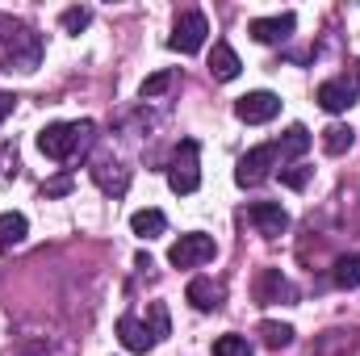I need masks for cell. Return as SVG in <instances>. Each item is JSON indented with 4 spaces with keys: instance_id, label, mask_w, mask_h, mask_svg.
Instances as JSON below:
<instances>
[{
    "instance_id": "cell-29",
    "label": "cell",
    "mask_w": 360,
    "mask_h": 356,
    "mask_svg": "<svg viewBox=\"0 0 360 356\" xmlns=\"http://www.w3.org/2000/svg\"><path fill=\"white\" fill-rule=\"evenodd\" d=\"M13 105H17V96H13V92H0V122L13 113Z\"/></svg>"
},
{
    "instance_id": "cell-15",
    "label": "cell",
    "mask_w": 360,
    "mask_h": 356,
    "mask_svg": "<svg viewBox=\"0 0 360 356\" xmlns=\"http://www.w3.org/2000/svg\"><path fill=\"white\" fill-rule=\"evenodd\" d=\"M92 180H96L105 193H113V197H122V193L130 189V172H126L122 164H109V160L92 164Z\"/></svg>"
},
{
    "instance_id": "cell-2",
    "label": "cell",
    "mask_w": 360,
    "mask_h": 356,
    "mask_svg": "<svg viewBox=\"0 0 360 356\" xmlns=\"http://www.w3.org/2000/svg\"><path fill=\"white\" fill-rule=\"evenodd\" d=\"M38 63H42V34L38 30L21 25V30L4 34V42H0V68L4 72L30 76V72H38Z\"/></svg>"
},
{
    "instance_id": "cell-30",
    "label": "cell",
    "mask_w": 360,
    "mask_h": 356,
    "mask_svg": "<svg viewBox=\"0 0 360 356\" xmlns=\"http://www.w3.org/2000/svg\"><path fill=\"white\" fill-rule=\"evenodd\" d=\"M352 68H356V80H360V59H356V63H352Z\"/></svg>"
},
{
    "instance_id": "cell-27",
    "label": "cell",
    "mask_w": 360,
    "mask_h": 356,
    "mask_svg": "<svg viewBox=\"0 0 360 356\" xmlns=\"http://www.w3.org/2000/svg\"><path fill=\"white\" fill-rule=\"evenodd\" d=\"M310 172H314V168H306V164H293V168H281V180H285L289 189H306Z\"/></svg>"
},
{
    "instance_id": "cell-11",
    "label": "cell",
    "mask_w": 360,
    "mask_h": 356,
    "mask_svg": "<svg viewBox=\"0 0 360 356\" xmlns=\"http://www.w3.org/2000/svg\"><path fill=\"white\" fill-rule=\"evenodd\" d=\"M314 96H319V105L327 113H344V109L356 105V84H348V80H323Z\"/></svg>"
},
{
    "instance_id": "cell-21",
    "label": "cell",
    "mask_w": 360,
    "mask_h": 356,
    "mask_svg": "<svg viewBox=\"0 0 360 356\" xmlns=\"http://www.w3.org/2000/svg\"><path fill=\"white\" fill-rule=\"evenodd\" d=\"M331 276H335V285H340V289H356V285H360V252H348V256H340Z\"/></svg>"
},
{
    "instance_id": "cell-8",
    "label": "cell",
    "mask_w": 360,
    "mask_h": 356,
    "mask_svg": "<svg viewBox=\"0 0 360 356\" xmlns=\"http://www.w3.org/2000/svg\"><path fill=\"white\" fill-rule=\"evenodd\" d=\"M281 113V96L269 89H260V92H248V96H239L235 101V117L239 122H248V126H264V122H272Z\"/></svg>"
},
{
    "instance_id": "cell-10",
    "label": "cell",
    "mask_w": 360,
    "mask_h": 356,
    "mask_svg": "<svg viewBox=\"0 0 360 356\" xmlns=\"http://www.w3.org/2000/svg\"><path fill=\"white\" fill-rule=\"evenodd\" d=\"M297 30V17L293 13H276V17H256V21H248V34L256 38V42H285L289 34Z\"/></svg>"
},
{
    "instance_id": "cell-13",
    "label": "cell",
    "mask_w": 360,
    "mask_h": 356,
    "mask_svg": "<svg viewBox=\"0 0 360 356\" xmlns=\"http://www.w3.org/2000/svg\"><path fill=\"white\" fill-rule=\"evenodd\" d=\"M239 55H235V46L231 42H214V51H210V76L214 80H222V84H231L235 76H239Z\"/></svg>"
},
{
    "instance_id": "cell-16",
    "label": "cell",
    "mask_w": 360,
    "mask_h": 356,
    "mask_svg": "<svg viewBox=\"0 0 360 356\" xmlns=\"http://www.w3.org/2000/svg\"><path fill=\"white\" fill-rule=\"evenodd\" d=\"M130 231L139 239H160L168 231V218H164V210H134L130 214Z\"/></svg>"
},
{
    "instance_id": "cell-25",
    "label": "cell",
    "mask_w": 360,
    "mask_h": 356,
    "mask_svg": "<svg viewBox=\"0 0 360 356\" xmlns=\"http://www.w3.org/2000/svg\"><path fill=\"white\" fill-rule=\"evenodd\" d=\"M89 21H92V8H84V4H76V8H63V17H59V25H63L68 34H80Z\"/></svg>"
},
{
    "instance_id": "cell-1",
    "label": "cell",
    "mask_w": 360,
    "mask_h": 356,
    "mask_svg": "<svg viewBox=\"0 0 360 356\" xmlns=\"http://www.w3.org/2000/svg\"><path fill=\"white\" fill-rule=\"evenodd\" d=\"M92 134H96V126L92 122H51L42 134H38V151L46 155V160H72L76 151H84L92 143Z\"/></svg>"
},
{
    "instance_id": "cell-19",
    "label": "cell",
    "mask_w": 360,
    "mask_h": 356,
    "mask_svg": "<svg viewBox=\"0 0 360 356\" xmlns=\"http://www.w3.org/2000/svg\"><path fill=\"white\" fill-rule=\"evenodd\" d=\"M352 348H356V331H327L319 340L314 356H348Z\"/></svg>"
},
{
    "instance_id": "cell-26",
    "label": "cell",
    "mask_w": 360,
    "mask_h": 356,
    "mask_svg": "<svg viewBox=\"0 0 360 356\" xmlns=\"http://www.w3.org/2000/svg\"><path fill=\"white\" fill-rule=\"evenodd\" d=\"M172 89V72H155V76H147L143 80V101H151V96H164V92Z\"/></svg>"
},
{
    "instance_id": "cell-7",
    "label": "cell",
    "mask_w": 360,
    "mask_h": 356,
    "mask_svg": "<svg viewBox=\"0 0 360 356\" xmlns=\"http://www.w3.org/2000/svg\"><path fill=\"white\" fill-rule=\"evenodd\" d=\"M256 302L260 306H293L297 302V285L281 272V268H260V276H256Z\"/></svg>"
},
{
    "instance_id": "cell-20",
    "label": "cell",
    "mask_w": 360,
    "mask_h": 356,
    "mask_svg": "<svg viewBox=\"0 0 360 356\" xmlns=\"http://www.w3.org/2000/svg\"><path fill=\"white\" fill-rule=\"evenodd\" d=\"M352 139H356V130L335 122V126H327V130H323V151H327V155H344V151L352 147Z\"/></svg>"
},
{
    "instance_id": "cell-14",
    "label": "cell",
    "mask_w": 360,
    "mask_h": 356,
    "mask_svg": "<svg viewBox=\"0 0 360 356\" xmlns=\"http://www.w3.org/2000/svg\"><path fill=\"white\" fill-rule=\"evenodd\" d=\"M188 302H193V310L210 314V310L222 306V289H218L210 276H193V281H188Z\"/></svg>"
},
{
    "instance_id": "cell-18",
    "label": "cell",
    "mask_w": 360,
    "mask_h": 356,
    "mask_svg": "<svg viewBox=\"0 0 360 356\" xmlns=\"http://www.w3.org/2000/svg\"><path fill=\"white\" fill-rule=\"evenodd\" d=\"M25 235H30V222H25V214H17V210L0 214V248H13V243H21Z\"/></svg>"
},
{
    "instance_id": "cell-5",
    "label": "cell",
    "mask_w": 360,
    "mask_h": 356,
    "mask_svg": "<svg viewBox=\"0 0 360 356\" xmlns=\"http://www.w3.org/2000/svg\"><path fill=\"white\" fill-rule=\"evenodd\" d=\"M281 164V155H276V143H260V147H252L243 160H239V168H235V180L243 184V189H256V184H264L272 177V168Z\"/></svg>"
},
{
    "instance_id": "cell-23",
    "label": "cell",
    "mask_w": 360,
    "mask_h": 356,
    "mask_svg": "<svg viewBox=\"0 0 360 356\" xmlns=\"http://www.w3.org/2000/svg\"><path fill=\"white\" fill-rule=\"evenodd\" d=\"M214 356H252V344H248V336H218Z\"/></svg>"
},
{
    "instance_id": "cell-3",
    "label": "cell",
    "mask_w": 360,
    "mask_h": 356,
    "mask_svg": "<svg viewBox=\"0 0 360 356\" xmlns=\"http://www.w3.org/2000/svg\"><path fill=\"white\" fill-rule=\"evenodd\" d=\"M168 184L180 197L197 193V184H201V147H197V139H184L176 147V155L168 160Z\"/></svg>"
},
{
    "instance_id": "cell-22",
    "label": "cell",
    "mask_w": 360,
    "mask_h": 356,
    "mask_svg": "<svg viewBox=\"0 0 360 356\" xmlns=\"http://www.w3.org/2000/svg\"><path fill=\"white\" fill-rule=\"evenodd\" d=\"M260 336H264L269 348H289V344H293V327H289V323H272V319H264V323H260Z\"/></svg>"
},
{
    "instance_id": "cell-24",
    "label": "cell",
    "mask_w": 360,
    "mask_h": 356,
    "mask_svg": "<svg viewBox=\"0 0 360 356\" xmlns=\"http://www.w3.org/2000/svg\"><path fill=\"white\" fill-rule=\"evenodd\" d=\"M147 310H151V336H155V344H160V340H168V336H172V319H168V306H164V302H151Z\"/></svg>"
},
{
    "instance_id": "cell-4",
    "label": "cell",
    "mask_w": 360,
    "mask_h": 356,
    "mask_svg": "<svg viewBox=\"0 0 360 356\" xmlns=\"http://www.w3.org/2000/svg\"><path fill=\"white\" fill-rule=\"evenodd\" d=\"M205 34H210L205 13H201V8H184V13L176 17V25H172L168 46H172V51H180V55H197V51L205 46Z\"/></svg>"
},
{
    "instance_id": "cell-17",
    "label": "cell",
    "mask_w": 360,
    "mask_h": 356,
    "mask_svg": "<svg viewBox=\"0 0 360 356\" xmlns=\"http://www.w3.org/2000/svg\"><path fill=\"white\" fill-rule=\"evenodd\" d=\"M310 143H314V139H310V130H306V126H289V130L281 134V143H276V155H281V164H285V160H297V155H306V151H310Z\"/></svg>"
},
{
    "instance_id": "cell-28",
    "label": "cell",
    "mask_w": 360,
    "mask_h": 356,
    "mask_svg": "<svg viewBox=\"0 0 360 356\" xmlns=\"http://www.w3.org/2000/svg\"><path fill=\"white\" fill-rule=\"evenodd\" d=\"M72 184H76V180L63 172V177H55V180H46V184H42V197H63V193H72Z\"/></svg>"
},
{
    "instance_id": "cell-6",
    "label": "cell",
    "mask_w": 360,
    "mask_h": 356,
    "mask_svg": "<svg viewBox=\"0 0 360 356\" xmlns=\"http://www.w3.org/2000/svg\"><path fill=\"white\" fill-rule=\"evenodd\" d=\"M214 256H218V243H214L210 235H201V231H188V235H180L176 243H172L168 265L197 268V265H205V260H214Z\"/></svg>"
},
{
    "instance_id": "cell-9",
    "label": "cell",
    "mask_w": 360,
    "mask_h": 356,
    "mask_svg": "<svg viewBox=\"0 0 360 356\" xmlns=\"http://www.w3.org/2000/svg\"><path fill=\"white\" fill-rule=\"evenodd\" d=\"M248 218H252V227H256L260 235H269V239H276V235L289 231V214H285L281 201H252V205H248Z\"/></svg>"
},
{
    "instance_id": "cell-12",
    "label": "cell",
    "mask_w": 360,
    "mask_h": 356,
    "mask_svg": "<svg viewBox=\"0 0 360 356\" xmlns=\"http://www.w3.org/2000/svg\"><path fill=\"white\" fill-rule=\"evenodd\" d=\"M117 340H122V348H130V352H151V348H155L151 327H143L134 314H122V319H117Z\"/></svg>"
}]
</instances>
